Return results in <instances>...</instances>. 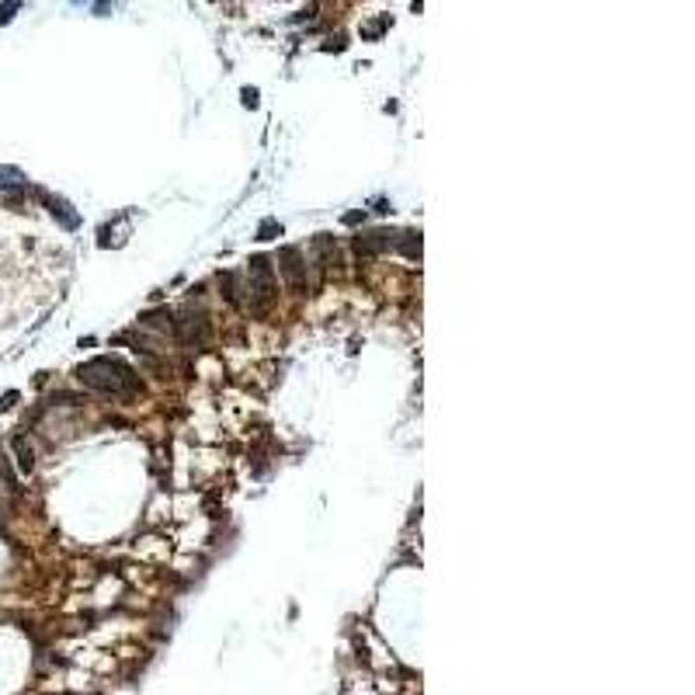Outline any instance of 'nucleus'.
<instances>
[{
	"label": "nucleus",
	"instance_id": "nucleus-12",
	"mask_svg": "<svg viewBox=\"0 0 695 695\" xmlns=\"http://www.w3.org/2000/svg\"><path fill=\"white\" fill-rule=\"evenodd\" d=\"M14 10H17V3H7V7L0 10V21H10V14H14Z\"/></svg>",
	"mask_w": 695,
	"mask_h": 695
},
{
	"label": "nucleus",
	"instance_id": "nucleus-4",
	"mask_svg": "<svg viewBox=\"0 0 695 695\" xmlns=\"http://www.w3.org/2000/svg\"><path fill=\"white\" fill-rule=\"evenodd\" d=\"M279 272L286 275V282L293 289L306 286V261H302V251L299 247H282L279 251Z\"/></svg>",
	"mask_w": 695,
	"mask_h": 695
},
{
	"label": "nucleus",
	"instance_id": "nucleus-11",
	"mask_svg": "<svg viewBox=\"0 0 695 695\" xmlns=\"http://www.w3.org/2000/svg\"><path fill=\"white\" fill-rule=\"evenodd\" d=\"M358 219H365V212H348V216H344V223H348V226H355Z\"/></svg>",
	"mask_w": 695,
	"mask_h": 695
},
{
	"label": "nucleus",
	"instance_id": "nucleus-10",
	"mask_svg": "<svg viewBox=\"0 0 695 695\" xmlns=\"http://www.w3.org/2000/svg\"><path fill=\"white\" fill-rule=\"evenodd\" d=\"M244 104H247V108H254V104H258V91H251V87H247V91H244Z\"/></svg>",
	"mask_w": 695,
	"mask_h": 695
},
{
	"label": "nucleus",
	"instance_id": "nucleus-1",
	"mask_svg": "<svg viewBox=\"0 0 695 695\" xmlns=\"http://www.w3.org/2000/svg\"><path fill=\"white\" fill-rule=\"evenodd\" d=\"M226 282V299H240L244 293V309H251V313H265L272 302H275V272H272V261L268 258H251L247 261V272H244V279H237V275H226L223 279Z\"/></svg>",
	"mask_w": 695,
	"mask_h": 695
},
{
	"label": "nucleus",
	"instance_id": "nucleus-7",
	"mask_svg": "<svg viewBox=\"0 0 695 695\" xmlns=\"http://www.w3.org/2000/svg\"><path fill=\"white\" fill-rule=\"evenodd\" d=\"M14 452H17V470H21V473H31V470H35V452H31V445H28L21 435L14 438Z\"/></svg>",
	"mask_w": 695,
	"mask_h": 695
},
{
	"label": "nucleus",
	"instance_id": "nucleus-6",
	"mask_svg": "<svg viewBox=\"0 0 695 695\" xmlns=\"http://www.w3.org/2000/svg\"><path fill=\"white\" fill-rule=\"evenodd\" d=\"M24 185H28V178L17 167H0V195H17V192H24Z\"/></svg>",
	"mask_w": 695,
	"mask_h": 695
},
{
	"label": "nucleus",
	"instance_id": "nucleus-8",
	"mask_svg": "<svg viewBox=\"0 0 695 695\" xmlns=\"http://www.w3.org/2000/svg\"><path fill=\"white\" fill-rule=\"evenodd\" d=\"M275 237H282V223L279 219H265L258 226V240H275Z\"/></svg>",
	"mask_w": 695,
	"mask_h": 695
},
{
	"label": "nucleus",
	"instance_id": "nucleus-2",
	"mask_svg": "<svg viewBox=\"0 0 695 695\" xmlns=\"http://www.w3.org/2000/svg\"><path fill=\"white\" fill-rule=\"evenodd\" d=\"M77 379L87 390L111 393V397H132V393H139V376L122 358H115V355H98V358L84 362L77 369Z\"/></svg>",
	"mask_w": 695,
	"mask_h": 695
},
{
	"label": "nucleus",
	"instance_id": "nucleus-9",
	"mask_svg": "<svg viewBox=\"0 0 695 695\" xmlns=\"http://www.w3.org/2000/svg\"><path fill=\"white\" fill-rule=\"evenodd\" d=\"M0 480H3L7 491H14V477H10V470H7V456H3V452H0Z\"/></svg>",
	"mask_w": 695,
	"mask_h": 695
},
{
	"label": "nucleus",
	"instance_id": "nucleus-5",
	"mask_svg": "<svg viewBox=\"0 0 695 695\" xmlns=\"http://www.w3.org/2000/svg\"><path fill=\"white\" fill-rule=\"evenodd\" d=\"M35 195H38V202H45V209L52 212V219H59V226H66V230H77L80 226V212L66 199H59V195H52L45 188H35Z\"/></svg>",
	"mask_w": 695,
	"mask_h": 695
},
{
	"label": "nucleus",
	"instance_id": "nucleus-3",
	"mask_svg": "<svg viewBox=\"0 0 695 695\" xmlns=\"http://www.w3.org/2000/svg\"><path fill=\"white\" fill-rule=\"evenodd\" d=\"M209 334H212V327H209V313H205V309H195V306H188V309L181 313V320H178V337H181L185 344L199 348V344L209 341Z\"/></svg>",
	"mask_w": 695,
	"mask_h": 695
}]
</instances>
